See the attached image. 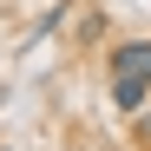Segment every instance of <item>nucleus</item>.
<instances>
[{
	"mask_svg": "<svg viewBox=\"0 0 151 151\" xmlns=\"http://www.w3.org/2000/svg\"><path fill=\"white\" fill-rule=\"evenodd\" d=\"M112 105L132 118V112H145L151 105V79H138V72H112Z\"/></svg>",
	"mask_w": 151,
	"mask_h": 151,
	"instance_id": "f257e3e1",
	"label": "nucleus"
},
{
	"mask_svg": "<svg viewBox=\"0 0 151 151\" xmlns=\"http://www.w3.org/2000/svg\"><path fill=\"white\" fill-rule=\"evenodd\" d=\"M112 72H138V79H151V40H118L112 53H105Z\"/></svg>",
	"mask_w": 151,
	"mask_h": 151,
	"instance_id": "f03ea898",
	"label": "nucleus"
},
{
	"mask_svg": "<svg viewBox=\"0 0 151 151\" xmlns=\"http://www.w3.org/2000/svg\"><path fill=\"white\" fill-rule=\"evenodd\" d=\"M132 138H138V145L151 151V105H145V112H132Z\"/></svg>",
	"mask_w": 151,
	"mask_h": 151,
	"instance_id": "7ed1b4c3",
	"label": "nucleus"
},
{
	"mask_svg": "<svg viewBox=\"0 0 151 151\" xmlns=\"http://www.w3.org/2000/svg\"><path fill=\"white\" fill-rule=\"evenodd\" d=\"M0 151H7V145H0Z\"/></svg>",
	"mask_w": 151,
	"mask_h": 151,
	"instance_id": "20e7f679",
	"label": "nucleus"
}]
</instances>
